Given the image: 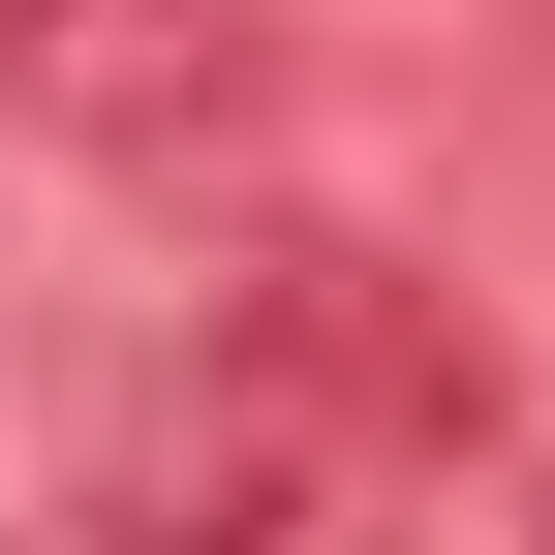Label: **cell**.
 <instances>
[{"instance_id":"cell-1","label":"cell","mask_w":555,"mask_h":555,"mask_svg":"<svg viewBox=\"0 0 555 555\" xmlns=\"http://www.w3.org/2000/svg\"><path fill=\"white\" fill-rule=\"evenodd\" d=\"M463 433H494V309L278 217L93 339V555H371Z\"/></svg>"},{"instance_id":"cell-3","label":"cell","mask_w":555,"mask_h":555,"mask_svg":"<svg viewBox=\"0 0 555 555\" xmlns=\"http://www.w3.org/2000/svg\"><path fill=\"white\" fill-rule=\"evenodd\" d=\"M0 555H93V309L0 247Z\"/></svg>"},{"instance_id":"cell-4","label":"cell","mask_w":555,"mask_h":555,"mask_svg":"<svg viewBox=\"0 0 555 555\" xmlns=\"http://www.w3.org/2000/svg\"><path fill=\"white\" fill-rule=\"evenodd\" d=\"M525 555H555V525H525Z\"/></svg>"},{"instance_id":"cell-2","label":"cell","mask_w":555,"mask_h":555,"mask_svg":"<svg viewBox=\"0 0 555 555\" xmlns=\"http://www.w3.org/2000/svg\"><path fill=\"white\" fill-rule=\"evenodd\" d=\"M0 124L93 185H247L309 124V62H278V0H0Z\"/></svg>"}]
</instances>
